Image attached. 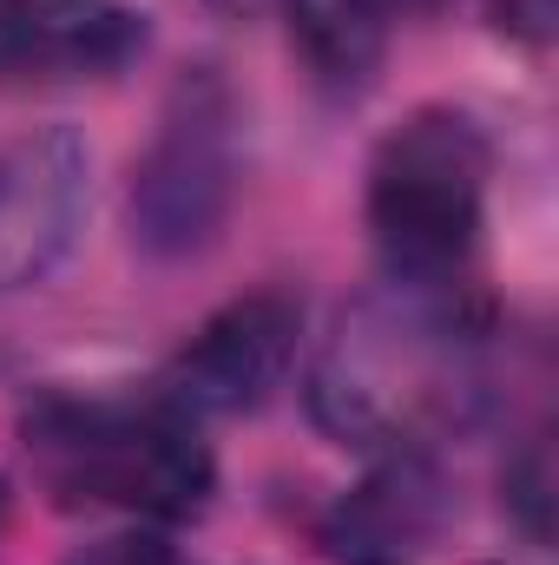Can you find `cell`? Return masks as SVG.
<instances>
[{"label": "cell", "mask_w": 559, "mask_h": 565, "mask_svg": "<svg viewBox=\"0 0 559 565\" xmlns=\"http://www.w3.org/2000/svg\"><path fill=\"white\" fill-rule=\"evenodd\" d=\"M474 335L461 289L382 282L323 335L309 362V415L342 447H421L474 402Z\"/></svg>", "instance_id": "obj_1"}, {"label": "cell", "mask_w": 559, "mask_h": 565, "mask_svg": "<svg viewBox=\"0 0 559 565\" xmlns=\"http://www.w3.org/2000/svg\"><path fill=\"white\" fill-rule=\"evenodd\" d=\"M27 460L60 507H126L139 520H191L211 500V447L165 402H40Z\"/></svg>", "instance_id": "obj_2"}, {"label": "cell", "mask_w": 559, "mask_h": 565, "mask_svg": "<svg viewBox=\"0 0 559 565\" xmlns=\"http://www.w3.org/2000/svg\"><path fill=\"white\" fill-rule=\"evenodd\" d=\"M487 171H494L487 132L454 106H421L376 145L369 231L389 264V282L461 289L481 244Z\"/></svg>", "instance_id": "obj_3"}, {"label": "cell", "mask_w": 559, "mask_h": 565, "mask_svg": "<svg viewBox=\"0 0 559 565\" xmlns=\"http://www.w3.org/2000/svg\"><path fill=\"white\" fill-rule=\"evenodd\" d=\"M244 184V113L218 66H191L133 164V244L151 264L204 257Z\"/></svg>", "instance_id": "obj_4"}, {"label": "cell", "mask_w": 559, "mask_h": 565, "mask_svg": "<svg viewBox=\"0 0 559 565\" xmlns=\"http://www.w3.org/2000/svg\"><path fill=\"white\" fill-rule=\"evenodd\" d=\"M303 335V302L283 289H251L224 302L165 369L158 402L178 408L184 422H231L264 408L283 388Z\"/></svg>", "instance_id": "obj_5"}, {"label": "cell", "mask_w": 559, "mask_h": 565, "mask_svg": "<svg viewBox=\"0 0 559 565\" xmlns=\"http://www.w3.org/2000/svg\"><path fill=\"white\" fill-rule=\"evenodd\" d=\"M93 211V151L73 126H33L0 145V296L46 282Z\"/></svg>", "instance_id": "obj_6"}, {"label": "cell", "mask_w": 559, "mask_h": 565, "mask_svg": "<svg viewBox=\"0 0 559 565\" xmlns=\"http://www.w3.org/2000/svg\"><path fill=\"white\" fill-rule=\"evenodd\" d=\"M454 513V487L428 447H382V460L323 513L329 565H421Z\"/></svg>", "instance_id": "obj_7"}, {"label": "cell", "mask_w": 559, "mask_h": 565, "mask_svg": "<svg viewBox=\"0 0 559 565\" xmlns=\"http://www.w3.org/2000/svg\"><path fill=\"white\" fill-rule=\"evenodd\" d=\"M145 46V20L119 7H80L33 26H0V73L7 79H93L126 66Z\"/></svg>", "instance_id": "obj_8"}, {"label": "cell", "mask_w": 559, "mask_h": 565, "mask_svg": "<svg viewBox=\"0 0 559 565\" xmlns=\"http://www.w3.org/2000/svg\"><path fill=\"white\" fill-rule=\"evenodd\" d=\"M283 13H289V46L323 93L356 99L376 79L395 26L382 0H283Z\"/></svg>", "instance_id": "obj_9"}, {"label": "cell", "mask_w": 559, "mask_h": 565, "mask_svg": "<svg viewBox=\"0 0 559 565\" xmlns=\"http://www.w3.org/2000/svg\"><path fill=\"white\" fill-rule=\"evenodd\" d=\"M66 565H184V559L151 533H113V540H93L86 553H73Z\"/></svg>", "instance_id": "obj_10"}, {"label": "cell", "mask_w": 559, "mask_h": 565, "mask_svg": "<svg viewBox=\"0 0 559 565\" xmlns=\"http://www.w3.org/2000/svg\"><path fill=\"white\" fill-rule=\"evenodd\" d=\"M507 493H514V507H520V526H527L534 540H547V447H534V454L507 473Z\"/></svg>", "instance_id": "obj_11"}, {"label": "cell", "mask_w": 559, "mask_h": 565, "mask_svg": "<svg viewBox=\"0 0 559 565\" xmlns=\"http://www.w3.org/2000/svg\"><path fill=\"white\" fill-rule=\"evenodd\" d=\"M500 26L540 46V40L553 33V0H500Z\"/></svg>", "instance_id": "obj_12"}, {"label": "cell", "mask_w": 559, "mask_h": 565, "mask_svg": "<svg viewBox=\"0 0 559 565\" xmlns=\"http://www.w3.org/2000/svg\"><path fill=\"white\" fill-rule=\"evenodd\" d=\"M80 7H93V0H0V26H33V20H60Z\"/></svg>", "instance_id": "obj_13"}, {"label": "cell", "mask_w": 559, "mask_h": 565, "mask_svg": "<svg viewBox=\"0 0 559 565\" xmlns=\"http://www.w3.org/2000/svg\"><path fill=\"white\" fill-rule=\"evenodd\" d=\"M218 13H238V20H251V13H264V7H283V0H211Z\"/></svg>", "instance_id": "obj_14"}, {"label": "cell", "mask_w": 559, "mask_h": 565, "mask_svg": "<svg viewBox=\"0 0 559 565\" xmlns=\"http://www.w3.org/2000/svg\"><path fill=\"white\" fill-rule=\"evenodd\" d=\"M389 13H421V7H434V0H382Z\"/></svg>", "instance_id": "obj_15"}]
</instances>
